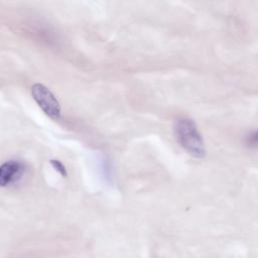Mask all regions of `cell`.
Here are the masks:
<instances>
[{
    "label": "cell",
    "mask_w": 258,
    "mask_h": 258,
    "mask_svg": "<svg viewBox=\"0 0 258 258\" xmlns=\"http://www.w3.org/2000/svg\"><path fill=\"white\" fill-rule=\"evenodd\" d=\"M174 134L179 145L192 157L202 158L206 154L203 136L196 123L186 117L178 118L174 124Z\"/></svg>",
    "instance_id": "1"
},
{
    "label": "cell",
    "mask_w": 258,
    "mask_h": 258,
    "mask_svg": "<svg viewBox=\"0 0 258 258\" xmlns=\"http://www.w3.org/2000/svg\"><path fill=\"white\" fill-rule=\"evenodd\" d=\"M31 95L42 112L53 120L60 118V107L54 95L42 84H34L31 87Z\"/></svg>",
    "instance_id": "2"
},
{
    "label": "cell",
    "mask_w": 258,
    "mask_h": 258,
    "mask_svg": "<svg viewBox=\"0 0 258 258\" xmlns=\"http://www.w3.org/2000/svg\"><path fill=\"white\" fill-rule=\"evenodd\" d=\"M25 165L19 160H8L0 165V186L14 184L23 176Z\"/></svg>",
    "instance_id": "3"
},
{
    "label": "cell",
    "mask_w": 258,
    "mask_h": 258,
    "mask_svg": "<svg viewBox=\"0 0 258 258\" xmlns=\"http://www.w3.org/2000/svg\"><path fill=\"white\" fill-rule=\"evenodd\" d=\"M50 164L51 166L62 176H67L68 175V172H67V169L64 167V165L57 159H51L50 160Z\"/></svg>",
    "instance_id": "4"
},
{
    "label": "cell",
    "mask_w": 258,
    "mask_h": 258,
    "mask_svg": "<svg viewBox=\"0 0 258 258\" xmlns=\"http://www.w3.org/2000/svg\"><path fill=\"white\" fill-rule=\"evenodd\" d=\"M247 143L250 146H258V129L254 132H252L248 137H247Z\"/></svg>",
    "instance_id": "5"
}]
</instances>
